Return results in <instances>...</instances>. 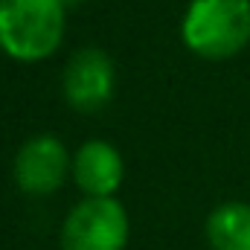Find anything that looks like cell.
I'll return each mask as SVG.
<instances>
[{"mask_svg": "<svg viewBox=\"0 0 250 250\" xmlns=\"http://www.w3.org/2000/svg\"><path fill=\"white\" fill-rule=\"evenodd\" d=\"M64 3H67V6H73V3H82V0H64Z\"/></svg>", "mask_w": 250, "mask_h": 250, "instance_id": "8", "label": "cell"}, {"mask_svg": "<svg viewBox=\"0 0 250 250\" xmlns=\"http://www.w3.org/2000/svg\"><path fill=\"white\" fill-rule=\"evenodd\" d=\"M12 175L21 192L32 198L53 195L64 187L67 175H73V157L67 154L64 143L53 134H38L29 137L12 163Z\"/></svg>", "mask_w": 250, "mask_h": 250, "instance_id": "4", "label": "cell"}, {"mask_svg": "<svg viewBox=\"0 0 250 250\" xmlns=\"http://www.w3.org/2000/svg\"><path fill=\"white\" fill-rule=\"evenodd\" d=\"M181 35L201 59H230L250 44V0H192Z\"/></svg>", "mask_w": 250, "mask_h": 250, "instance_id": "2", "label": "cell"}, {"mask_svg": "<svg viewBox=\"0 0 250 250\" xmlns=\"http://www.w3.org/2000/svg\"><path fill=\"white\" fill-rule=\"evenodd\" d=\"M128 212L117 198H82L62 224V250H125Z\"/></svg>", "mask_w": 250, "mask_h": 250, "instance_id": "3", "label": "cell"}, {"mask_svg": "<svg viewBox=\"0 0 250 250\" xmlns=\"http://www.w3.org/2000/svg\"><path fill=\"white\" fill-rule=\"evenodd\" d=\"M64 0H0V50L15 62H44L64 38Z\"/></svg>", "mask_w": 250, "mask_h": 250, "instance_id": "1", "label": "cell"}, {"mask_svg": "<svg viewBox=\"0 0 250 250\" xmlns=\"http://www.w3.org/2000/svg\"><path fill=\"white\" fill-rule=\"evenodd\" d=\"M123 154L105 140H87L73 154V181L84 192V198H114L123 187Z\"/></svg>", "mask_w": 250, "mask_h": 250, "instance_id": "6", "label": "cell"}, {"mask_svg": "<svg viewBox=\"0 0 250 250\" xmlns=\"http://www.w3.org/2000/svg\"><path fill=\"white\" fill-rule=\"evenodd\" d=\"M204 233L212 250H250V204H218L209 212Z\"/></svg>", "mask_w": 250, "mask_h": 250, "instance_id": "7", "label": "cell"}, {"mask_svg": "<svg viewBox=\"0 0 250 250\" xmlns=\"http://www.w3.org/2000/svg\"><path fill=\"white\" fill-rule=\"evenodd\" d=\"M62 90L73 111L79 114L102 111L114 99V90H117V70L108 53L96 47L76 50L64 67Z\"/></svg>", "mask_w": 250, "mask_h": 250, "instance_id": "5", "label": "cell"}]
</instances>
